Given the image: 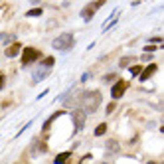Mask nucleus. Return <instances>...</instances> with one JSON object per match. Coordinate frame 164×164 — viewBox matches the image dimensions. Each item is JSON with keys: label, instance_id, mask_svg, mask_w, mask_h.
<instances>
[{"label": "nucleus", "instance_id": "nucleus-1", "mask_svg": "<svg viewBox=\"0 0 164 164\" xmlns=\"http://www.w3.org/2000/svg\"><path fill=\"white\" fill-rule=\"evenodd\" d=\"M77 103H79V109L85 113H95L97 111V107L101 105V93L99 91H83L79 95L77 99Z\"/></svg>", "mask_w": 164, "mask_h": 164}, {"label": "nucleus", "instance_id": "nucleus-2", "mask_svg": "<svg viewBox=\"0 0 164 164\" xmlns=\"http://www.w3.org/2000/svg\"><path fill=\"white\" fill-rule=\"evenodd\" d=\"M73 34H61V36H58L55 40L52 42V46H54V49H59V52H67V49H71L73 48Z\"/></svg>", "mask_w": 164, "mask_h": 164}, {"label": "nucleus", "instance_id": "nucleus-3", "mask_svg": "<svg viewBox=\"0 0 164 164\" xmlns=\"http://www.w3.org/2000/svg\"><path fill=\"white\" fill-rule=\"evenodd\" d=\"M42 58V52L40 49H36V48H24V54H22V65L26 67L30 65L32 61H38Z\"/></svg>", "mask_w": 164, "mask_h": 164}, {"label": "nucleus", "instance_id": "nucleus-4", "mask_svg": "<svg viewBox=\"0 0 164 164\" xmlns=\"http://www.w3.org/2000/svg\"><path fill=\"white\" fill-rule=\"evenodd\" d=\"M107 2V0H97V2H91V4H87L83 10H81V18H83L85 22H89L91 18H93V14H95V12L101 8V6H103Z\"/></svg>", "mask_w": 164, "mask_h": 164}, {"label": "nucleus", "instance_id": "nucleus-5", "mask_svg": "<svg viewBox=\"0 0 164 164\" xmlns=\"http://www.w3.org/2000/svg\"><path fill=\"white\" fill-rule=\"evenodd\" d=\"M49 71H52V67H48V65L40 64V65H38V69L32 73V81H34V83H40L42 79H46L48 75H49Z\"/></svg>", "mask_w": 164, "mask_h": 164}, {"label": "nucleus", "instance_id": "nucleus-6", "mask_svg": "<svg viewBox=\"0 0 164 164\" xmlns=\"http://www.w3.org/2000/svg\"><path fill=\"white\" fill-rule=\"evenodd\" d=\"M71 117H73V123H75V132L83 131V127H85V113L81 109H77V111L71 113Z\"/></svg>", "mask_w": 164, "mask_h": 164}, {"label": "nucleus", "instance_id": "nucleus-7", "mask_svg": "<svg viewBox=\"0 0 164 164\" xmlns=\"http://www.w3.org/2000/svg\"><path fill=\"white\" fill-rule=\"evenodd\" d=\"M127 87H129L127 81H117V83L113 85V89H111V97H113V99H121L123 93L127 91Z\"/></svg>", "mask_w": 164, "mask_h": 164}, {"label": "nucleus", "instance_id": "nucleus-8", "mask_svg": "<svg viewBox=\"0 0 164 164\" xmlns=\"http://www.w3.org/2000/svg\"><path fill=\"white\" fill-rule=\"evenodd\" d=\"M20 52H22V46H20V44H12V46L6 49V58H16Z\"/></svg>", "mask_w": 164, "mask_h": 164}, {"label": "nucleus", "instance_id": "nucleus-9", "mask_svg": "<svg viewBox=\"0 0 164 164\" xmlns=\"http://www.w3.org/2000/svg\"><path fill=\"white\" fill-rule=\"evenodd\" d=\"M156 71V65L152 64V65H148L146 69H144V71H141V73H138V75H141V81H146L148 77H150V75H152Z\"/></svg>", "mask_w": 164, "mask_h": 164}, {"label": "nucleus", "instance_id": "nucleus-10", "mask_svg": "<svg viewBox=\"0 0 164 164\" xmlns=\"http://www.w3.org/2000/svg\"><path fill=\"white\" fill-rule=\"evenodd\" d=\"M105 146H107L109 152H117V150H119V142H117V141H107Z\"/></svg>", "mask_w": 164, "mask_h": 164}, {"label": "nucleus", "instance_id": "nucleus-11", "mask_svg": "<svg viewBox=\"0 0 164 164\" xmlns=\"http://www.w3.org/2000/svg\"><path fill=\"white\" fill-rule=\"evenodd\" d=\"M0 42L2 44H10V42H14V36L12 34H0Z\"/></svg>", "mask_w": 164, "mask_h": 164}, {"label": "nucleus", "instance_id": "nucleus-12", "mask_svg": "<svg viewBox=\"0 0 164 164\" xmlns=\"http://www.w3.org/2000/svg\"><path fill=\"white\" fill-rule=\"evenodd\" d=\"M69 154H71V152H61V154H58V156H55V164H61L64 160H67Z\"/></svg>", "mask_w": 164, "mask_h": 164}, {"label": "nucleus", "instance_id": "nucleus-13", "mask_svg": "<svg viewBox=\"0 0 164 164\" xmlns=\"http://www.w3.org/2000/svg\"><path fill=\"white\" fill-rule=\"evenodd\" d=\"M105 131H107V125H105V123H101L99 127L95 129V136H101V135H105Z\"/></svg>", "mask_w": 164, "mask_h": 164}, {"label": "nucleus", "instance_id": "nucleus-14", "mask_svg": "<svg viewBox=\"0 0 164 164\" xmlns=\"http://www.w3.org/2000/svg\"><path fill=\"white\" fill-rule=\"evenodd\" d=\"M42 14V8H32V10H28L26 12V16L28 18H32V16H40Z\"/></svg>", "mask_w": 164, "mask_h": 164}, {"label": "nucleus", "instance_id": "nucleus-15", "mask_svg": "<svg viewBox=\"0 0 164 164\" xmlns=\"http://www.w3.org/2000/svg\"><path fill=\"white\" fill-rule=\"evenodd\" d=\"M131 61H132V58H131V55H127V58H123L121 61H119V67H127Z\"/></svg>", "mask_w": 164, "mask_h": 164}, {"label": "nucleus", "instance_id": "nucleus-16", "mask_svg": "<svg viewBox=\"0 0 164 164\" xmlns=\"http://www.w3.org/2000/svg\"><path fill=\"white\" fill-rule=\"evenodd\" d=\"M42 64L48 65V67H52V65L55 64V59H54V58H46V59H42Z\"/></svg>", "mask_w": 164, "mask_h": 164}, {"label": "nucleus", "instance_id": "nucleus-17", "mask_svg": "<svg viewBox=\"0 0 164 164\" xmlns=\"http://www.w3.org/2000/svg\"><path fill=\"white\" fill-rule=\"evenodd\" d=\"M141 65H135V67H131V73H132V77H135V75H138V73H141Z\"/></svg>", "mask_w": 164, "mask_h": 164}, {"label": "nucleus", "instance_id": "nucleus-18", "mask_svg": "<svg viewBox=\"0 0 164 164\" xmlns=\"http://www.w3.org/2000/svg\"><path fill=\"white\" fill-rule=\"evenodd\" d=\"M113 79H115V75H105V77H103L105 83H109V81H113Z\"/></svg>", "mask_w": 164, "mask_h": 164}, {"label": "nucleus", "instance_id": "nucleus-19", "mask_svg": "<svg viewBox=\"0 0 164 164\" xmlns=\"http://www.w3.org/2000/svg\"><path fill=\"white\" fill-rule=\"evenodd\" d=\"M113 111H115V103H109L107 105V113H113Z\"/></svg>", "mask_w": 164, "mask_h": 164}, {"label": "nucleus", "instance_id": "nucleus-20", "mask_svg": "<svg viewBox=\"0 0 164 164\" xmlns=\"http://www.w3.org/2000/svg\"><path fill=\"white\" fill-rule=\"evenodd\" d=\"M148 59H152V55H150V54L146 52V54H144V55H142V61H148Z\"/></svg>", "mask_w": 164, "mask_h": 164}, {"label": "nucleus", "instance_id": "nucleus-21", "mask_svg": "<svg viewBox=\"0 0 164 164\" xmlns=\"http://www.w3.org/2000/svg\"><path fill=\"white\" fill-rule=\"evenodd\" d=\"M146 52H148V54H152V52H156V46H146Z\"/></svg>", "mask_w": 164, "mask_h": 164}, {"label": "nucleus", "instance_id": "nucleus-22", "mask_svg": "<svg viewBox=\"0 0 164 164\" xmlns=\"http://www.w3.org/2000/svg\"><path fill=\"white\" fill-rule=\"evenodd\" d=\"M150 42H154V44H160V42H162V38H150Z\"/></svg>", "mask_w": 164, "mask_h": 164}, {"label": "nucleus", "instance_id": "nucleus-23", "mask_svg": "<svg viewBox=\"0 0 164 164\" xmlns=\"http://www.w3.org/2000/svg\"><path fill=\"white\" fill-rule=\"evenodd\" d=\"M2 87H4V75L0 73V89H2Z\"/></svg>", "mask_w": 164, "mask_h": 164}, {"label": "nucleus", "instance_id": "nucleus-24", "mask_svg": "<svg viewBox=\"0 0 164 164\" xmlns=\"http://www.w3.org/2000/svg\"><path fill=\"white\" fill-rule=\"evenodd\" d=\"M30 2H32V4H38V2H40V0H30Z\"/></svg>", "mask_w": 164, "mask_h": 164}]
</instances>
